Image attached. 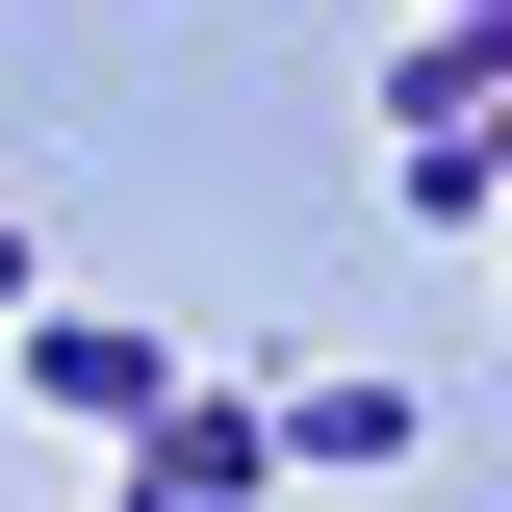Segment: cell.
I'll return each mask as SVG.
<instances>
[{"mask_svg":"<svg viewBox=\"0 0 512 512\" xmlns=\"http://www.w3.org/2000/svg\"><path fill=\"white\" fill-rule=\"evenodd\" d=\"M0 384H26V410H77V436H154V410H180V333H128V308H26V333H0Z\"/></svg>","mask_w":512,"mask_h":512,"instance_id":"7a4b0ae2","label":"cell"},{"mask_svg":"<svg viewBox=\"0 0 512 512\" xmlns=\"http://www.w3.org/2000/svg\"><path fill=\"white\" fill-rule=\"evenodd\" d=\"M384 205H410V231H487L512 154H487V128H384Z\"/></svg>","mask_w":512,"mask_h":512,"instance_id":"277c9868","label":"cell"},{"mask_svg":"<svg viewBox=\"0 0 512 512\" xmlns=\"http://www.w3.org/2000/svg\"><path fill=\"white\" fill-rule=\"evenodd\" d=\"M512 103V0H410V52H384V128H487Z\"/></svg>","mask_w":512,"mask_h":512,"instance_id":"3957f363","label":"cell"},{"mask_svg":"<svg viewBox=\"0 0 512 512\" xmlns=\"http://www.w3.org/2000/svg\"><path fill=\"white\" fill-rule=\"evenodd\" d=\"M282 461H308V487H359V461H410V384H282Z\"/></svg>","mask_w":512,"mask_h":512,"instance_id":"5b68a950","label":"cell"},{"mask_svg":"<svg viewBox=\"0 0 512 512\" xmlns=\"http://www.w3.org/2000/svg\"><path fill=\"white\" fill-rule=\"evenodd\" d=\"M128 487L103 512H256V487H308V461H282V410H256V384H180V410H154V436H103Z\"/></svg>","mask_w":512,"mask_h":512,"instance_id":"6da1fadb","label":"cell"},{"mask_svg":"<svg viewBox=\"0 0 512 512\" xmlns=\"http://www.w3.org/2000/svg\"><path fill=\"white\" fill-rule=\"evenodd\" d=\"M487 154H512V103H487Z\"/></svg>","mask_w":512,"mask_h":512,"instance_id":"52a82bcc","label":"cell"},{"mask_svg":"<svg viewBox=\"0 0 512 512\" xmlns=\"http://www.w3.org/2000/svg\"><path fill=\"white\" fill-rule=\"evenodd\" d=\"M26 308H52V282H26V205H0V333H26Z\"/></svg>","mask_w":512,"mask_h":512,"instance_id":"8992f818","label":"cell"}]
</instances>
